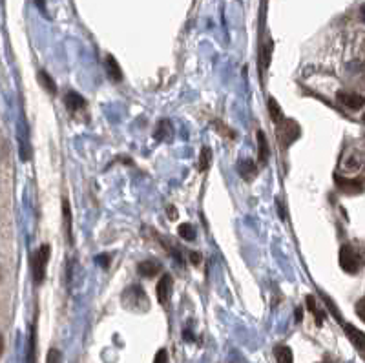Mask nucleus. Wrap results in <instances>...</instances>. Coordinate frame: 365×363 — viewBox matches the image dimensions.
<instances>
[{"instance_id": "obj_1", "label": "nucleus", "mask_w": 365, "mask_h": 363, "mask_svg": "<svg viewBox=\"0 0 365 363\" xmlns=\"http://www.w3.org/2000/svg\"><path fill=\"white\" fill-rule=\"evenodd\" d=\"M122 305L124 308L134 310V312H144L148 310L150 303H148L146 292L139 285H132L122 292Z\"/></svg>"}, {"instance_id": "obj_2", "label": "nucleus", "mask_w": 365, "mask_h": 363, "mask_svg": "<svg viewBox=\"0 0 365 363\" xmlns=\"http://www.w3.org/2000/svg\"><path fill=\"white\" fill-rule=\"evenodd\" d=\"M50 254H52V249L50 245H42L31 257V270H33V281L35 285H42L46 279V268H48V263H50Z\"/></svg>"}, {"instance_id": "obj_3", "label": "nucleus", "mask_w": 365, "mask_h": 363, "mask_svg": "<svg viewBox=\"0 0 365 363\" xmlns=\"http://www.w3.org/2000/svg\"><path fill=\"white\" fill-rule=\"evenodd\" d=\"M276 137L281 142L283 148L290 146L298 137H300V126L296 121H290V119H283L281 122L276 124Z\"/></svg>"}, {"instance_id": "obj_4", "label": "nucleus", "mask_w": 365, "mask_h": 363, "mask_svg": "<svg viewBox=\"0 0 365 363\" xmlns=\"http://www.w3.org/2000/svg\"><path fill=\"white\" fill-rule=\"evenodd\" d=\"M339 267L343 268L347 274H356L362 267V259H360L358 252L352 249L351 245H343L339 249Z\"/></svg>"}, {"instance_id": "obj_5", "label": "nucleus", "mask_w": 365, "mask_h": 363, "mask_svg": "<svg viewBox=\"0 0 365 363\" xmlns=\"http://www.w3.org/2000/svg\"><path fill=\"white\" fill-rule=\"evenodd\" d=\"M172 288H173V279L170 274H163L161 276L159 283H157V288H155V294H157V300L163 307L168 305V301L172 298Z\"/></svg>"}, {"instance_id": "obj_6", "label": "nucleus", "mask_w": 365, "mask_h": 363, "mask_svg": "<svg viewBox=\"0 0 365 363\" xmlns=\"http://www.w3.org/2000/svg\"><path fill=\"white\" fill-rule=\"evenodd\" d=\"M341 321V319H339ZM341 325H343V331H345L347 338L351 339V343L356 347V351L360 352V356L365 360V334L362 331H358L354 325H349V323H343L341 321Z\"/></svg>"}, {"instance_id": "obj_7", "label": "nucleus", "mask_w": 365, "mask_h": 363, "mask_svg": "<svg viewBox=\"0 0 365 363\" xmlns=\"http://www.w3.org/2000/svg\"><path fill=\"white\" fill-rule=\"evenodd\" d=\"M334 181H336V186H338L343 194L356 195V194H362V192H364V185H362V181H358V179H345L336 173V175H334Z\"/></svg>"}, {"instance_id": "obj_8", "label": "nucleus", "mask_w": 365, "mask_h": 363, "mask_svg": "<svg viewBox=\"0 0 365 363\" xmlns=\"http://www.w3.org/2000/svg\"><path fill=\"white\" fill-rule=\"evenodd\" d=\"M338 101L351 110H360L365 106V97L358 95V93H349V91H339Z\"/></svg>"}, {"instance_id": "obj_9", "label": "nucleus", "mask_w": 365, "mask_h": 363, "mask_svg": "<svg viewBox=\"0 0 365 363\" xmlns=\"http://www.w3.org/2000/svg\"><path fill=\"white\" fill-rule=\"evenodd\" d=\"M256 137H257V159H259L261 166H265L267 163H269V159H270L269 140H267V135H265V132H261V130L256 134Z\"/></svg>"}, {"instance_id": "obj_10", "label": "nucleus", "mask_w": 365, "mask_h": 363, "mask_svg": "<svg viewBox=\"0 0 365 363\" xmlns=\"http://www.w3.org/2000/svg\"><path fill=\"white\" fill-rule=\"evenodd\" d=\"M163 270V267H161L159 261H155V259H144V261H141L139 265H137V272L142 276V278H154V276H157Z\"/></svg>"}, {"instance_id": "obj_11", "label": "nucleus", "mask_w": 365, "mask_h": 363, "mask_svg": "<svg viewBox=\"0 0 365 363\" xmlns=\"http://www.w3.org/2000/svg\"><path fill=\"white\" fill-rule=\"evenodd\" d=\"M237 172H239V175L245 181H252V179H256L259 168H257V165L252 159H243L239 161V165H237Z\"/></svg>"}, {"instance_id": "obj_12", "label": "nucleus", "mask_w": 365, "mask_h": 363, "mask_svg": "<svg viewBox=\"0 0 365 363\" xmlns=\"http://www.w3.org/2000/svg\"><path fill=\"white\" fill-rule=\"evenodd\" d=\"M64 104L70 112H79L86 106V101H84V97L79 95L77 91H68L64 97Z\"/></svg>"}, {"instance_id": "obj_13", "label": "nucleus", "mask_w": 365, "mask_h": 363, "mask_svg": "<svg viewBox=\"0 0 365 363\" xmlns=\"http://www.w3.org/2000/svg\"><path fill=\"white\" fill-rule=\"evenodd\" d=\"M106 71H108V77L113 83H121L122 81V71L113 55H106Z\"/></svg>"}, {"instance_id": "obj_14", "label": "nucleus", "mask_w": 365, "mask_h": 363, "mask_svg": "<svg viewBox=\"0 0 365 363\" xmlns=\"http://www.w3.org/2000/svg\"><path fill=\"white\" fill-rule=\"evenodd\" d=\"M28 363H37V325L33 323L29 331V341H28Z\"/></svg>"}, {"instance_id": "obj_15", "label": "nucleus", "mask_w": 365, "mask_h": 363, "mask_svg": "<svg viewBox=\"0 0 365 363\" xmlns=\"http://www.w3.org/2000/svg\"><path fill=\"white\" fill-rule=\"evenodd\" d=\"M270 58H272V40H267L265 46L261 48V53H259V73H265L267 68L270 64Z\"/></svg>"}, {"instance_id": "obj_16", "label": "nucleus", "mask_w": 365, "mask_h": 363, "mask_svg": "<svg viewBox=\"0 0 365 363\" xmlns=\"http://www.w3.org/2000/svg\"><path fill=\"white\" fill-rule=\"evenodd\" d=\"M274 356L278 363H294V356H292L290 347H285V345L274 347Z\"/></svg>"}, {"instance_id": "obj_17", "label": "nucleus", "mask_w": 365, "mask_h": 363, "mask_svg": "<svg viewBox=\"0 0 365 363\" xmlns=\"http://www.w3.org/2000/svg\"><path fill=\"white\" fill-rule=\"evenodd\" d=\"M172 124H170V121H167V119H163L161 122H157V130H155L154 137L159 140H168L170 137H172Z\"/></svg>"}, {"instance_id": "obj_18", "label": "nucleus", "mask_w": 365, "mask_h": 363, "mask_svg": "<svg viewBox=\"0 0 365 363\" xmlns=\"http://www.w3.org/2000/svg\"><path fill=\"white\" fill-rule=\"evenodd\" d=\"M269 113L274 124H278V122H281L283 119H285V115H283V112H281V106L278 104V101H276L274 97H270L269 99Z\"/></svg>"}, {"instance_id": "obj_19", "label": "nucleus", "mask_w": 365, "mask_h": 363, "mask_svg": "<svg viewBox=\"0 0 365 363\" xmlns=\"http://www.w3.org/2000/svg\"><path fill=\"white\" fill-rule=\"evenodd\" d=\"M62 216H64V226H66V236H68V241L70 245L73 243V237H71V208L68 199H62Z\"/></svg>"}, {"instance_id": "obj_20", "label": "nucleus", "mask_w": 365, "mask_h": 363, "mask_svg": "<svg viewBox=\"0 0 365 363\" xmlns=\"http://www.w3.org/2000/svg\"><path fill=\"white\" fill-rule=\"evenodd\" d=\"M39 81H40V84H42V88H44L50 95H55V93H57V86H55V83H53V79L50 77L48 71H44V70L39 71Z\"/></svg>"}, {"instance_id": "obj_21", "label": "nucleus", "mask_w": 365, "mask_h": 363, "mask_svg": "<svg viewBox=\"0 0 365 363\" xmlns=\"http://www.w3.org/2000/svg\"><path fill=\"white\" fill-rule=\"evenodd\" d=\"M212 165V150L208 146L201 148V153H199V170L201 172H206Z\"/></svg>"}, {"instance_id": "obj_22", "label": "nucleus", "mask_w": 365, "mask_h": 363, "mask_svg": "<svg viewBox=\"0 0 365 363\" xmlns=\"http://www.w3.org/2000/svg\"><path fill=\"white\" fill-rule=\"evenodd\" d=\"M307 308L312 312L314 319H316V325H321L323 323V314L318 310V307H316V300H314V296H307Z\"/></svg>"}, {"instance_id": "obj_23", "label": "nucleus", "mask_w": 365, "mask_h": 363, "mask_svg": "<svg viewBox=\"0 0 365 363\" xmlns=\"http://www.w3.org/2000/svg\"><path fill=\"white\" fill-rule=\"evenodd\" d=\"M179 236L183 237L185 241H194L197 234H196V228H194V226H192L190 223H183V224L179 226Z\"/></svg>"}, {"instance_id": "obj_24", "label": "nucleus", "mask_w": 365, "mask_h": 363, "mask_svg": "<svg viewBox=\"0 0 365 363\" xmlns=\"http://www.w3.org/2000/svg\"><path fill=\"white\" fill-rule=\"evenodd\" d=\"M46 363H62L60 351H57V349H50V352H48V358H46Z\"/></svg>"}, {"instance_id": "obj_25", "label": "nucleus", "mask_w": 365, "mask_h": 363, "mask_svg": "<svg viewBox=\"0 0 365 363\" xmlns=\"http://www.w3.org/2000/svg\"><path fill=\"white\" fill-rule=\"evenodd\" d=\"M354 308H356V314H358V318L365 323V298H362V300L356 303V307H354Z\"/></svg>"}, {"instance_id": "obj_26", "label": "nucleus", "mask_w": 365, "mask_h": 363, "mask_svg": "<svg viewBox=\"0 0 365 363\" xmlns=\"http://www.w3.org/2000/svg\"><path fill=\"white\" fill-rule=\"evenodd\" d=\"M154 363H170V360H168V352H167V349H159V352L155 354Z\"/></svg>"}, {"instance_id": "obj_27", "label": "nucleus", "mask_w": 365, "mask_h": 363, "mask_svg": "<svg viewBox=\"0 0 365 363\" xmlns=\"http://www.w3.org/2000/svg\"><path fill=\"white\" fill-rule=\"evenodd\" d=\"M97 263H99V265H103L104 268H108V265H110V255L108 254L97 255Z\"/></svg>"}, {"instance_id": "obj_28", "label": "nucleus", "mask_w": 365, "mask_h": 363, "mask_svg": "<svg viewBox=\"0 0 365 363\" xmlns=\"http://www.w3.org/2000/svg\"><path fill=\"white\" fill-rule=\"evenodd\" d=\"M168 219H177V210L173 208V206H168Z\"/></svg>"}, {"instance_id": "obj_29", "label": "nucleus", "mask_w": 365, "mask_h": 363, "mask_svg": "<svg viewBox=\"0 0 365 363\" xmlns=\"http://www.w3.org/2000/svg\"><path fill=\"white\" fill-rule=\"evenodd\" d=\"M190 261H192L194 265H197V263H199V254H196V252H192V254H190Z\"/></svg>"}, {"instance_id": "obj_30", "label": "nucleus", "mask_w": 365, "mask_h": 363, "mask_svg": "<svg viewBox=\"0 0 365 363\" xmlns=\"http://www.w3.org/2000/svg\"><path fill=\"white\" fill-rule=\"evenodd\" d=\"M296 321H298V323L301 321V308H296Z\"/></svg>"}, {"instance_id": "obj_31", "label": "nucleus", "mask_w": 365, "mask_h": 363, "mask_svg": "<svg viewBox=\"0 0 365 363\" xmlns=\"http://www.w3.org/2000/svg\"><path fill=\"white\" fill-rule=\"evenodd\" d=\"M185 339H190V341H192V339H194V336H192V334H190V332H188V331H185Z\"/></svg>"}, {"instance_id": "obj_32", "label": "nucleus", "mask_w": 365, "mask_h": 363, "mask_svg": "<svg viewBox=\"0 0 365 363\" xmlns=\"http://www.w3.org/2000/svg\"><path fill=\"white\" fill-rule=\"evenodd\" d=\"M362 121H364V122H365V113H364V117H362Z\"/></svg>"}]
</instances>
